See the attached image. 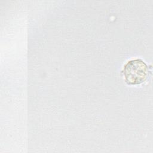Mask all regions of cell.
Here are the masks:
<instances>
[{"label": "cell", "mask_w": 153, "mask_h": 153, "mask_svg": "<svg viewBox=\"0 0 153 153\" xmlns=\"http://www.w3.org/2000/svg\"><path fill=\"white\" fill-rule=\"evenodd\" d=\"M123 74L126 82L129 85H139L144 82L148 76L147 65L141 59L128 61L124 66Z\"/></svg>", "instance_id": "obj_1"}]
</instances>
